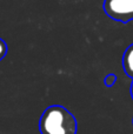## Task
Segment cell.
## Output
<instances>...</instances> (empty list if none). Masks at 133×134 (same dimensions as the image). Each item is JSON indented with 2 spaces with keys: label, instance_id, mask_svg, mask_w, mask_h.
I'll return each mask as SVG.
<instances>
[{
  "label": "cell",
  "instance_id": "8992f818",
  "mask_svg": "<svg viewBox=\"0 0 133 134\" xmlns=\"http://www.w3.org/2000/svg\"><path fill=\"white\" fill-rule=\"evenodd\" d=\"M130 92H131V97H132V99H133V82L131 83V88H130Z\"/></svg>",
  "mask_w": 133,
  "mask_h": 134
},
{
  "label": "cell",
  "instance_id": "7a4b0ae2",
  "mask_svg": "<svg viewBox=\"0 0 133 134\" xmlns=\"http://www.w3.org/2000/svg\"><path fill=\"white\" fill-rule=\"evenodd\" d=\"M104 11L111 19L126 24L133 20V0H105Z\"/></svg>",
  "mask_w": 133,
  "mask_h": 134
},
{
  "label": "cell",
  "instance_id": "6da1fadb",
  "mask_svg": "<svg viewBox=\"0 0 133 134\" xmlns=\"http://www.w3.org/2000/svg\"><path fill=\"white\" fill-rule=\"evenodd\" d=\"M39 131L41 134H77L78 122L67 108L52 105L40 116Z\"/></svg>",
  "mask_w": 133,
  "mask_h": 134
},
{
  "label": "cell",
  "instance_id": "277c9868",
  "mask_svg": "<svg viewBox=\"0 0 133 134\" xmlns=\"http://www.w3.org/2000/svg\"><path fill=\"white\" fill-rule=\"evenodd\" d=\"M117 82V75L115 74H107L105 76V85L107 87H112Z\"/></svg>",
  "mask_w": 133,
  "mask_h": 134
},
{
  "label": "cell",
  "instance_id": "3957f363",
  "mask_svg": "<svg viewBox=\"0 0 133 134\" xmlns=\"http://www.w3.org/2000/svg\"><path fill=\"white\" fill-rule=\"evenodd\" d=\"M123 67L127 76L133 79V44L127 47L123 55Z\"/></svg>",
  "mask_w": 133,
  "mask_h": 134
},
{
  "label": "cell",
  "instance_id": "5b68a950",
  "mask_svg": "<svg viewBox=\"0 0 133 134\" xmlns=\"http://www.w3.org/2000/svg\"><path fill=\"white\" fill-rule=\"evenodd\" d=\"M6 53H7V45L4 40L0 39V60H2L5 58Z\"/></svg>",
  "mask_w": 133,
  "mask_h": 134
}]
</instances>
